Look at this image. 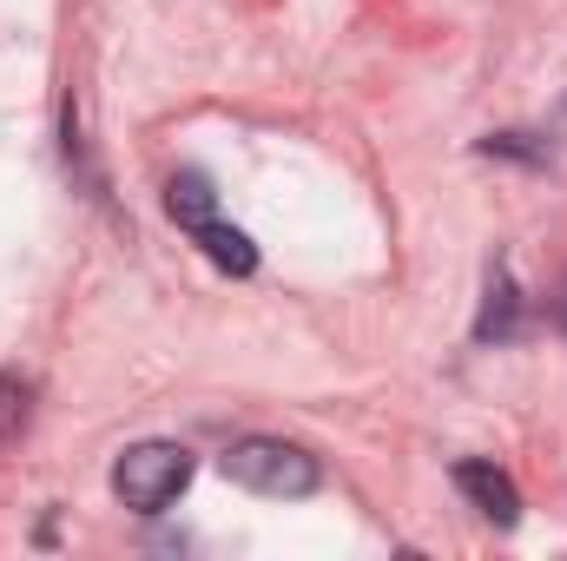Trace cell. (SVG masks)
<instances>
[{"mask_svg": "<svg viewBox=\"0 0 567 561\" xmlns=\"http://www.w3.org/2000/svg\"><path fill=\"white\" fill-rule=\"evenodd\" d=\"M165 212H172V225H178V232H185L218 272H231V278H251V272H258V245H251L238 225L218 218V192H212L205 172H172V185H165Z\"/></svg>", "mask_w": 567, "mask_h": 561, "instance_id": "6da1fadb", "label": "cell"}, {"mask_svg": "<svg viewBox=\"0 0 567 561\" xmlns=\"http://www.w3.org/2000/svg\"><path fill=\"white\" fill-rule=\"evenodd\" d=\"M225 476H231L238 489L278 496V502H297V496H310V489L323 482L317 456L297 449V442H284V436H245V442H231V449H225Z\"/></svg>", "mask_w": 567, "mask_h": 561, "instance_id": "7a4b0ae2", "label": "cell"}, {"mask_svg": "<svg viewBox=\"0 0 567 561\" xmlns=\"http://www.w3.org/2000/svg\"><path fill=\"white\" fill-rule=\"evenodd\" d=\"M192 482V449L185 442H133L113 462V496L140 516H165Z\"/></svg>", "mask_w": 567, "mask_h": 561, "instance_id": "3957f363", "label": "cell"}, {"mask_svg": "<svg viewBox=\"0 0 567 561\" xmlns=\"http://www.w3.org/2000/svg\"><path fill=\"white\" fill-rule=\"evenodd\" d=\"M455 489L475 502L482 522H495V529H515L522 522V496H515V482L495 462H455Z\"/></svg>", "mask_w": 567, "mask_h": 561, "instance_id": "277c9868", "label": "cell"}, {"mask_svg": "<svg viewBox=\"0 0 567 561\" xmlns=\"http://www.w3.org/2000/svg\"><path fill=\"white\" fill-rule=\"evenodd\" d=\"M515 317H522V290L508 278V265L488 278V304H482V324H475V337L482 344H502V337H515Z\"/></svg>", "mask_w": 567, "mask_h": 561, "instance_id": "5b68a950", "label": "cell"}, {"mask_svg": "<svg viewBox=\"0 0 567 561\" xmlns=\"http://www.w3.org/2000/svg\"><path fill=\"white\" fill-rule=\"evenodd\" d=\"M27 417H33V404H27V384H20L13 370H0V449L27 436Z\"/></svg>", "mask_w": 567, "mask_h": 561, "instance_id": "8992f818", "label": "cell"}, {"mask_svg": "<svg viewBox=\"0 0 567 561\" xmlns=\"http://www.w3.org/2000/svg\"><path fill=\"white\" fill-rule=\"evenodd\" d=\"M482 152H508V159H548V145H528V133H502V140H482Z\"/></svg>", "mask_w": 567, "mask_h": 561, "instance_id": "52a82bcc", "label": "cell"}]
</instances>
